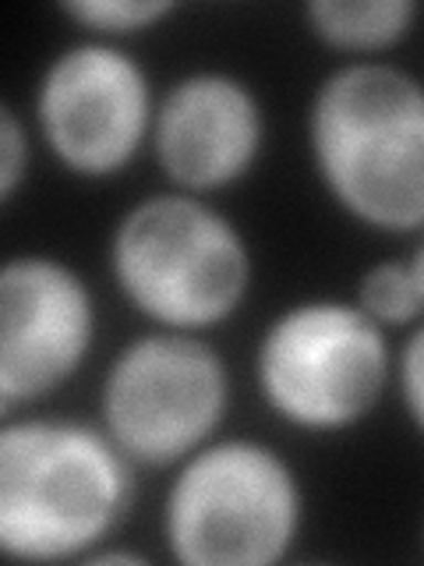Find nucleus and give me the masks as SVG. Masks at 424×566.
<instances>
[{"label":"nucleus","instance_id":"1","mask_svg":"<svg viewBox=\"0 0 424 566\" xmlns=\"http://www.w3.org/2000/svg\"><path fill=\"white\" fill-rule=\"evenodd\" d=\"M318 185L375 234H424V82L389 61H347L308 103Z\"/></svg>","mask_w":424,"mask_h":566},{"label":"nucleus","instance_id":"2","mask_svg":"<svg viewBox=\"0 0 424 566\" xmlns=\"http://www.w3.org/2000/svg\"><path fill=\"white\" fill-rule=\"evenodd\" d=\"M135 464L110 432L75 418L0 429V548L18 563L88 559L135 500Z\"/></svg>","mask_w":424,"mask_h":566},{"label":"nucleus","instance_id":"3","mask_svg":"<svg viewBox=\"0 0 424 566\" xmlns=\"http://www.w3.org/2000/svg\"><path fill=\"white\" fill-rule=\"evenodd\" d=\"M110 273L120 297L156 329L202 336L241 312L255 259L220 206L163 191L124 209L110 234Z\"/></svg>","mask_w":424,"mask_h":566},{"label":"nucleus","instance_id":"4","mask_svg":"<svg viewBox=\"0 0 424 566\" xmlns=\"http://www.w3.org/2000/svg\"><path fill=\"white\" fill-rule=\"evenodd\" d=\"M305 531V485L262 439H212L173 468L167 553L184 566H273Z\"/></svg>","mask_w":424,"mask_h":566},{"label":"nucleus","instance_id":"5","mask_svg":"<svg viewBox=\"0 0 424 566\" xmlns=\"http://www.w3.org/2000/svg\"><path fill=\"white\" fill-rule=\"evenodd\" d=\"M396 376L385 326L358 301L305 297L269 318L255 347V382L265 407L308 436L361 424Z\"/></svg>","mask_w":424,"mask_h":566},{"label":"nucleus","instance_id":"6","mask_svg":"<svg viewBox=\"0 0 424 566\" xmlns=\"http://www.w3.org/2000/svg\"><path fill=\"white\" fill-rule=\"evenodd\" d=\"M226 411V361L199 333L135 336L99 386V424L135 468H177L216 439Z\"/></svg>","mask_w":424,"mask_h":566},{"label":"nucleus","instance_id":"7","mask_svg":"<svg viewBox=\"0 0 424 566\" xmlns=\"http://www.w3.org/2000/svg\"><path fill=\"white\" fill-rule=\"evenodd\" d=\"M156 96L149 71L110 40H78L53 53L35 85V132L82 181H110L149 146Z\"/></svg>","mask_w":424,"mask_h":566},{"label":"nucleus","instance_id":"8","mask_svg":"<svg viewBox=\"0 0 424 566\" xmlns=\"http://www.w3.org/2000/svg\"><path fill=\"white\" fill-rule=\"evenodd\" d=\"M96 294L53 255H14L0 270V415L67 386L96 344Z\"/></svg>","mask_w":424,"mask_h":566},{"label":"nucleus","instance_id":"9","mask_svg":"<svg viewBox=\"0 0 424 566\" xmlns=\"http://www.w3.org/2000/svg\"><path fill=\"white\" fill-rule=\"evenodd\" d=\"M149 146L177 191L205 199L255 170L265 149V106L230 71H188L159 96Z\"/></svg>","mask_w":424,"mask_h":566},{"label":"nucleus","instance_id":"10","mask_svg":"<svg viewBox=\"0 0 424 566\" xmlns=\"http://www.w3.org/2000/svg\"><path fill=\"white\" fill-rule=\"evenodd\" d=\"M421 8L414 0H311L305 22L318 43L336 53L371 61V53L400 46L414 32Z\"/></svg>","mask_w":424,"mask_h":566},{"label":"nucleus","instance_id":"11","mask_svg":"<svg viewBox=\"0 0 424 566\" xmlns=\"http://www.w3.org/2000/svg\"><path fill=\"white\" fill-rule=\"evenodd\" d=\"M353 301H358V305L385 329L414 326L424 315L417 283L411 276V265L400 262V259H385V262L371 265V270H364L358 280V294H353Z\"/></svg>","mask_w":424,"mask_h":566},{"label":"nucleus","instance_id":"12","mask_svg":"<svg viewBox=\"0 0 424 566\" xmlns=\"http://www.w3.org/2000/svg\"><path fill=\"white\" fill-rule=\"evenodd\" d=\"M61 11L93 40H124V35L149 32L177 11L173 0H67Z\"/></svg>","mask_w":424,"mask_h":566},{"label":"nucleus","instance_id":"13","mask_svg":"<svg viewBox=\"0 0 424 566\" xmlns=\"http://www.w3.org/2000/svg\"><path fill=\"white\" fill-rule=\"evenodd\" d=\"M29 128L11 103H0V202L11 206L29 177Z\"/></svg>","mask_w":424,"mask_h":566},{"label":"nucleus","instance_id":"14","mask_svg":"<svg viewBox=\"0 0 424 566\" xmlns=\"http://www.w3.org/2000/svg\"><path fill=\"white\" fill-rule=\"evenodd\" d=\"M396 389L406 418L424 436V323L406 336L396 354Z\"/></svg>","mask_w":424,"mask_h":566},{"label":"nucleus","instance_id":"15","mask_svg":"<svg viewBox=\"0 0 424 566\" xmlns=\"http://www.w3.org/2000/svg\"><path fill=\"white\" fill-rule=\"evenodd\" d=\"M85 563H135V566H141V563H146V556H141V553H128V548H106L103 545Z\"/></svg>","mask_w":424,"mask_h":566},{"label":"nucleus","instance_id":"16","mask_svg":"<svg viewBox=\"0 0 424 566\" xmlns=\"http://www.w3.org/2000/svg\"><path fill=\"white\" fill-rule=\"evenodd\" d=\"M406 265H411V276H414V283H417V294H421V305H424V238L417 241L414 255L406 259Z\"/></svg>","mask_w":424,"mask_h":566},{"label":"nucleus","instance_id":"17","mask_svg":"<svg viewBox=\"0 0 424 566\" xmlns=\"http://www.w3.org/2000/svg\"><path fill=\"white\" fill-rule=\"evenodd\" d=\"M421 538H424V527H421Z\"/></svg>","mask_w":424,"mask_h":566}]
</instances>
